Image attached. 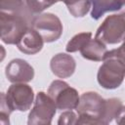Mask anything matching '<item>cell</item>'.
<instances>
[{
	"label": "cell",
	"instance_id": "obj_2",
	"mask_svg": "<svg viewBox=\"0 0 125 125\" xmlns=\"http://www.w3.org/2000/svg\"><path fill=\"white\" fill-rule=\"evenodd\" d=\"M105 100L96 92H85L80 96L76 107L77 124H104Z\"/></svg>",
	"mask_w": 125,
	"mask_h": 125
},
{
	"label": "cell",
	"instance_id": "obj_3",
	"mask_svg": "<svg viewBox=\"0 0 125 125\" xmlns=\"http://www.w3.org/2000/svg\"><path fill=\"white\" fill-rule=\"evenodd\" d=\"M103 62L97 73L98 83L107 90L118 88L125 78V63L108 51Z\"/></svg>",
	"mask_w": 125,
	"mask_h": 125
},
{
	"label": "cell",
	"instance_id": "obj_8",
	"mask_svg": "<svg viewBox=\"0 0 125 125\" xmlns=\"http://www.w3.org/2000/svg\"><path fill=\"white\" fill-rule=\"evenodd\" d=\"M6 100L13 111H26L34 103V93L25 83H13L6 93Z\"/></svg>",
	"mask_w": 125,
	"mask_h": 125
},
{
	"label": "cell",
	"instance_id": "obj_9",
	"mask_svg": "<svg viewBox=\"0 0 125 125\" xmlns=\"http://www.w3.org/2000/svg\"><path fill=\"white\" fill-rule=\"evenodd\" d=\"M5 74L11 83H27L33 79L34 69L26 61L14 59L6 65Z\"/></svg>",
	"mask_w": 125,
	"mask_h": 125
},
{
	"label": "cell",
	"instance_id": "obj_16",
	"mask_svg": "<svg viewBox=\"0 0 125 125\" xmlns=\"http://www.w3.org/2000/svg\"><path fill=\"white\" fill-rule=\"evenodd\" d=\"M92 38L91 32H80L74 35L66 44L65 51L67 53H74L80 51L83 46Z\"/></svg>",
	"mask_w": 125,
	"mask_h": 125
},
{
	"label": "cell",
	"instance_id": "obj_17",
	"mask_svg": "<svg viewBox=\"0 0 125 125\" xmlns=\"http://www.w3.org/2000/svg\"><path fill=\"white\" fill-rule=\"evenodd\" d=\"M29 10L23 0H0V12L16 14Z\"/></svg>",
	"mask_w": 125,
	"mask_h": 125
},
{
	"label": "cell",
	"instance_id": "obj_11",
	"mask_svg": "<svg viewBox=\"0 0 125 125\" xmlns=\"http://www.w3.org/2000/svg\"><path fill=\"white\" fill-rule=\"evenodd\" d=\"M43 45L44 39L32 26L27 28L17 43L18 49L25 55H35L39 53L42 50Z\"/></svg>",
	"mask_w": 125,
	"mask_h": 125
},
{
	"label": "cell",
	"instance_id": "obj_7",
	"mask_svg": "<svg viewBox=\"0 0 125 125\" xmlns=\"http://www.w3.org/2000/svg\"><path fill=\"white\" fill-rule=\"evenodd\" d=\"M31 26L40 33L44 42L57 41L62 34V23L58 16L52 13H43L35 16Z\"/></svg>",
	"mask_w": 125,
	"mask_h": 125
},
{
	"label": "cell",
	"instance_id": "obj_19",
	"mask_svg": "<svg viewBox=\"0 0 125 125\" xmlns=\"http://www.w3.org/2000/svg\"><path fill=\"white\" fill-rule=\"evenodd\" d=\"M13 112L10 105L6 100V94L1 93V101H0V122L3 125H7L10 123L9 116Z\"/></svg>",
	"mask_w": 125,
	"mask_h": 125
},
{
	"label": "cell",
	"instance_id": "obj_5",
	"mask_svg": "<svg viewBox=\"0 0 125 125\" xmlns=\"http://www.w3.org/2000/svg\"><path fill=\"white\" fill-rule=\"evenodd\" d=\"M95 38L104 44H117L125 38V18L120 15L107 16L97 29Z\"/></svg>",
	"mask_w": 125,
	"mask_h": 125
},
{
	"label": "cell",
	"instance_id": "obj_15",
	"mask_svg": "<svg viewBox=\"0 0 125 125\" xmlns=\"http://www.w3.org/2000/svg\"><path fill=\"white\" fill-rule=\"evenodd\" d=\"M121 100L117 98H110L105 100V109L104 114V124H109L114 121L118 111L122 107Z\"/></svg>",
	"mask_w": 125,
	"mask_h": 125
},
{
	"label": "cell",
	"instance_id": "obj_4",
	"mask_svg": "<svg viewBox=\"0 0 125 125\" xmlns=\"http://www.w3.org/2000/svg\"><path fill=\"white\" fill-rule=\"evenodd\" d=\"M47 94L53 99L57 108L61 110L76 109L80 100L76 89L62 80H54L50 84Z\"/></svg>",
	"mask_w": 125,
	"mask_h": 125
},
{
	"label": "cell",
	"instance_id": "obj_13",
	"mask_svg": "<svg viewBox=\"0 0 125 125\" xmlns=\"http://www.w3.org/2000/svg\"><path fill=\"white\" fill-rule=\"evenodd\" d=\"M91 17L94 20H99L107 12H117L120 7V0H91Z\"/></svg>",
	"mask_w": 125,
	"mask_h": 125
},
{
	"label": "cell",
	"instance_id": "obj_21",
	"mask_svg": "<svg viewBox=\"0 0 125 125\" xmlns=\"http://www.w3.org/2000/svg\"><path fill=\"white\" fill-rule=\"evenodd\" d=\"M108 53L112 56H115L116 58H118L122 62L125 63V38L123 40V43L120 47H118L117 49H113L111 51H108Z\"/></svg>",
	"mask_w": 125,
	"mask_h": 125
},
{
	"label": "cell",
	"instance_id": "obj_22",
	"mask_svg": "<svg viewBox=\"0 0 125 125\" xmlns=\"http://www.w3.org/2000/svg\"><path fill=\"white\" fill-rule=\"evenodd\" d=\"M113 123H116V124H125V105H122V107L118 111L116 117L114 118Z\"/></svg>",
	"mask_w": 125,
	"mask_h": 125
},
{
	"label": "cell",
	"instance_id": "obj_20",
	"mask_svg": "<svg viewBox=\"0 0 125 125\" xmlns=\"http://www.w3.org/2000/svg\"><path fill=\"white\" fill-rule=\"evenodd\" d=\"M77 119H78V116L76 115V113L69 109V110H65L64 112H62L60 115L58 124H60V125H62V124H67V125L77 124Z\"/></svg>",
	"mask_w": 125,
	"mask_h": 125
},
{
	"label": "cell",
	"instance_id": "obj_10",
	"mask_svg": "<svg viewBox=\"0 0 125 125\" xmlns=\"http://www.w3.org/2000/svg\"><path fill=\"white\" fill-rule=\"evenodd\" d=\"M50 68L59 78H68L74 73L76 62L72 56L65 53H59L51 59Z\"/></svg>",
	"mask_w": 125,
	"mask_h": 125
},
{
	"label": "cell",
	"instance_id": "obj_6",
	"mask_svg": "<svg viewBox=\"0 0 125 125\" xmlns=\"http://www.w3.org/2000/svg\"><path fill=\"white\" fill-rule=\"evenodd\" d=\"M56 110L57 105L53 99L44 92H38L35 97L34 105L28 114L27 124L49 125L52 123Z\"/></svg>",
	"mask_w": 125,
	"mask_h": 125
},
{
	"label": "cell",
	"instance_id": "obj_14",
	"mask_svg": "<svg viewBox=\"0 0 125 125\" xmlns=\"http://www.w3.org/2000/svg\"><path fill=\"white\" fill-rule=\"evenodd\" d=\"M67 7L68 12L74 18H83L91 8V0H61Z\"/></svg>",
	"mask_w": 125,
	"mask_h": 125
},
{
	"label": "cell",
	"instance_id": "obj_1",
	"mask_svg": "<svg viewBox=\"0 0 125 125\" xmlns=\"http://www.w3.org/2000/svg\"><path fill=\"white\" fill-rule=\"evenodd\" d=\"M33 18V14L29 10L16 14L0 12L1 40L5 44H17L27 28L31 26Z\"/></svg>",
	"mask_w": 125,
	"mask_h": 125
},
{
	"label": "cell",
	"instance_id": "obj_12",
	"mask_svg": "<svg viewBox=\"0 0 125 125\" xmlns=\"http://www.w3.org/2000/svg\"><path fill=\"white\" fill-rule=\"evenodd\" d=\"M79 52L81 53V56L86 60L102 62L104 61L105 54L107 53V49L105 44H104L97 38H91Z\"/></svg>",
	"mask_w": 125,
	"mask_h": 125
},
{
	"label": "cell",
	"instance_id": "obj_18",
	"mask_svg": "<svg viewBox=\"0 0 125 125\" xmlns=\"http://www.w3.org/2000/svg\"><path fill=\"white\" fill-rule=\"evenodd\" d=\"M59 1L61 0H25V3L32 14H40Z\"/></svg>",
	"mask_w": 125,
	"mask_h": 125
},
{
	"label": "cell",
	"instance_id": "obj_23",
	"mask_svg": "<svg viewBox=\"0 0 125 125\" xmlns=\"http://www.w3.org/2000/svg\"><path fill=\"white\" fill-rule=\"evenodd\" d=\"M117 14L125 18V0H120V7L117 11Z\"/></svg>",
	"mask_w": 125,
	"mask_h": 125
}]
</instances>
